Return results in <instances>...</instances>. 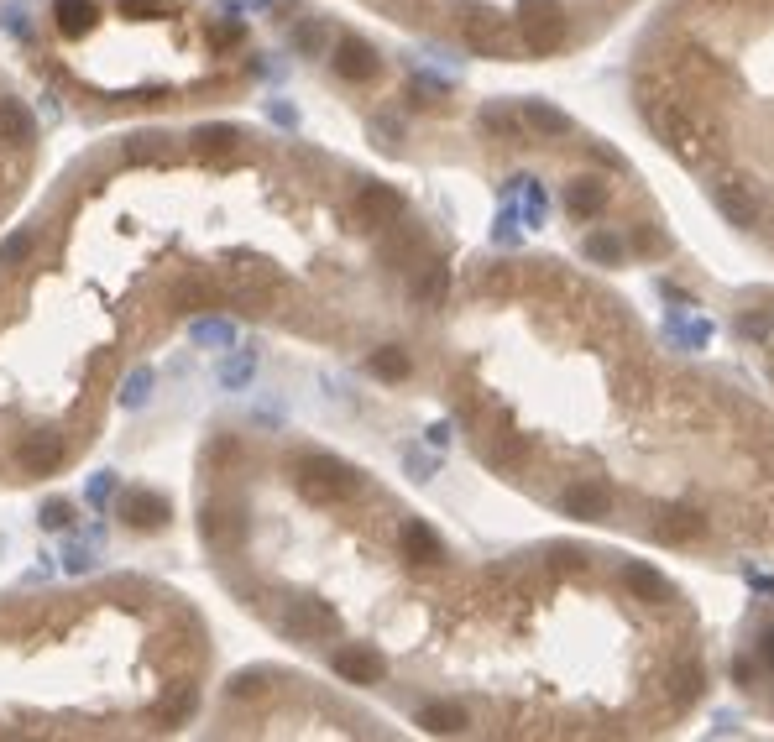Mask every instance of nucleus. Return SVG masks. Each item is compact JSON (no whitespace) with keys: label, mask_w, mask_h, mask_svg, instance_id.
<instances>
[{"label":"nucleus","mask_w":774,"mask_h":742,"mask_svg":"<svg viewBox=\"0 0 774 742\" xmlns=\"http://www.w3.org/2000/svg\"><path fill=\"white\" fill-rule=\"evenodd\" d=\"M68 518H74V507H68V502H48V507H42V513H37V523L42 528H68Z\"/></svg>","instance_id":"obj_18"},{"label":"nucleus","mask_w":774,"mask_h":742,"mask_svg":"<svg viewBox=\"0 0 774 742\" xmlns=\"http://www.w3.org/2000/svg\"><path fill=\"white\" fill-rule=\"evenodd\" d=\"M450 408L492 476L696 565L774 560V403L581 267L466 272Z\"/></svg>","instance_id":"obj_1"},{"label":"nucleus","mask_w":774,"mask_h":742,"mask_svg":"<svg viewBox=\"0 0 774 742\" xmlns=\"http://www.w3.org/2000/svg\"><path fill=\"white\" fill-rule=\"evenodd\" d=\"M241 142H246L241 126H199V131H194V147H199L204 157H231Z\"/></svg>","instance_id":"obj_12"},{"label":"nucleus","mask_w":774,"mask_h":742,"mask_svg":"<svg viewBox=\"0 0 774 742\" xmlns=\"http://www.w3.org/2000/svg\"><path fill=\"white\" fill-rule=\"evenodd\" d=\"M95 0H53V21H58V32L63 37H84V32H95Z\"/></svg>","instance_id":"obj_11"},{"label":"nucleus","mask_w":774,"mask_h":742,"mask_svg":"<svg viewBox=\"0 0 774 742\" xmlns=\"http://www.w3.org/2000/svg\"><path fill=\"white\" fill-rule=\"evenodd\" d=\"M220 298H225V293H220L215 283H204V277H189V283H173L168 309H173V314H199V309H215Z\"/></svg>","instance_id":"obj_10"},{"label":"nucleus","mask_w":774,"mask_h":742,"mask_svg":"<svg viewBox=\"0 0 774 742\" xmlns=\"http://www.w3.org/2000/svg\"><path fill=\"white\" fill-rule=\"evenodd\" d=\"M194 706H199V690L194 685H178L163 706H157V722H168V727H184L189 716H194Z\"/></svg>","instance_id":"obj_13"},{"label":"nucleus","mask_w":774,"mask_h":742,"mask_svg":"<svg viewBox=\"0 0 774 742\" xmlns=\"http://www.w3.org/2000/svg\"><path fill=\"white\" fill-rule=\"evenodd\" d=\"M147 157H157V136H142L136 147H126V162H147Z\"/></svg>","instance_id":"obj_20"},{"label":"nucleus","mask_w":774,"mask_h":742,"mask_svg":"<svg viewBox=\"0 0 774 742\" xmlns=\"http://www.w3.org/2000/svg\"><path fill=\"white\" fill-rule=\"evenodd\" d=\"M89 565V549H68V570H84Z\"/></svg>","instance_id":"obj_24"},{"label":"nucleus","mask_w":774,"mask_h":742,"mask_svg":"<svg viewBox=\"0 0 774 742\" xmlns=\"http://www.w3.org/2000/svg\"><path fill=\"white\" fill-rule=\"evenodd\" d=\"M121 11L126 16H163L168 6H163V0H121Z\"/></svg>","instance_id":"obj_19"},{"label":"nucleus","mask_w":774,"mask_h":742,"mask_svg":"<svg viewBox=\"0 0 774 742\" xmlns=\"http://www.w3.org/2000/svg\"><path fill=\"white\" fill-rule=\"evenodd\" d=\"M199 533L204 544L220 549V554H236L246 544V533H252V507H246V497L236 492H220L199 507Z\"/></svg>","instance_id":"obj_5"},{"label":"nucleus","mask_w":774,"mask_h":742,"mask_svg":"<svg viewBox=\"0 0 774 742\" xmlns=\"http://www.w3.org/2000/svg\"><path fill=\"white\" fill-rule=\"evenodd\" d=\"M722 324L738 351V366L774 403V283H748L722 298Z\"/></svg>","instance_id":"obj_4"},{"label":"nucleus","mask_w":774,"mask_h":742,"mask_svg":"<svg viewBox=\"0 0 774 742\" xmlns=\"http://www.w3.org/2000/svg\"><path fill=\"white\" fill-rule=\"evenodd\" d=\"M262 690H267V675H262V669H252V675H236L225 695H231V701H257Z\"/></svg>","instance_id":"obj_17"},{"label":"nucleus","mask_w":774,"mask_h":742,"mask_svg":"<svg viewBox=\"0 0 774 742\" xmlns=\"http://www.w3.org/2000/svg\"><path fill=\"white\" fill-rule=\"evenodd\" d=\"M0 142L6 147H32L37 142V121L21 100H0Z\"/></svg>","instance_id":"obj_9"},{"label":"nucleus","mask_w":774,"mask_h":742,"mask_svg":"<svg viewBox=\"0 0 774 742\" xmlns=\"http://www.w3.org/2000/svg\"><path fill=\"white\" fill-rule=\"evenodd\" d=\"M727 685L743 695L748 711L774 722V581H764L733 628L727 643Z\"/></svg>","instance_id":"obj_3"},{"label":"nucleus","mask_w":774,"mask_h":742,"mask_svg":"<svg viewBox=\"0 0 774 742\" xmlns=\"http://www.w3.org/2000/svg\"><path fill=\"white\" fill-rule=\"evenodd\" d=\"M241 42H246V27H241V21H210V48H215V53H236Z\"/></svg>","instance_id":"obj_15"},{"label":"nucleus","mask_w":774,"mask_h":742,"mask_svg":"<svg viewBox=\"0 0 774 742\" xmlns=\"http://www.w3.org/2000/svg\"><path fill=\"white\" fill-rule=\"evenodd\" d=\"M628 105L717 220L774 262V0H659Z\"/></svg>","instance_id":"obj_2"},{"label":"nucleus","mask_w":774,"mask_h":742,"mask_svg":"<svg viewBox=\"0 0 774 742\" xmlns=\"http://www.w3.org/2000/svg\"><path fill=\"white\" fill-rule=\"evenodd\" d=\"M27 257H32V236H27V230H16V236L0 241V267H21Z\"/></svg>","instance_id":"obj_16"},{"label":"nucleus","mask_w":774,"mask_h":742,"mask_svg":"<svg viewBox=\"0 0 774 742\" xmlns=\"http://www.w3.org/2000/svg\"><path fill=\"white\" fill-rule=\"evenodd\" d=\"M293 48L304 58H325V27L320 21H299V27H293Z\"/></svg>","instance_id":"obj_14"},{"label":"nucleus","mask_w":774,"mask_h":742,"mask_svg":"<svg viewBox=\"0 0 774 742\" xmlns=\"http://www.w3.org/2000/svg\"><path fill=\"white\" fill-rule=\"evenodd\" d=\"M147 382H152V377H147V371H136V377H131V392H121V398H126V403H142V392H147Z\"/></svg>","instance_id":"obj_21"},{"label":"nucleus","mask_w":774,"mask_h":742,"mask_svg":"<svg viewBox=\"0 0 774 742\" xmlns=\"http://www.w3.org/2000/svg\"><path fill=\"white\" fill-rule=\"evenodd\" d=\"M330 63H335V74L346 79V84H372V79L382 74L377 48H372V42H361V37H340L335 53H330Z\"/></svg>","instance_id":"obj_7"},{"label":"nucleus","mask_w":774,"mask_h":742,"mask_svg":"<svg viewBox=\"0 0 774 742\" xmlns=\"http://www.w3.org/2000/svg\"><path fill=\"white\" fill-rule=\"evenodd\" d=\"M116 513H121V523L136 528V533H157V528L168 523V497H163V492H147V486H131V492H121Z\"/></svg>","instance_id":"obj_6"},{"label":"nucleus","mask_w":774,"mask_h":742,"mask_svg":"<svg viewBox=\"0 0 774 742\" xmlns=\"http://www.w3.org/2000/svg\"><path fill=\"white\" fill-rule=\"evenodd\" d=\"M246 371H252V361H246V356H241V361H231V366H225V382H241Z\"/></svg>","instance_id":"obj_22"},{"label":"nucleus","mask_w":774,"mask_h":742,"mask_svg":"<svg viewBox=\"0 0 774 742\" xmlns=\"http://www.w3.org/2000/svg\"><path fill=\"white\" fill-rule=\"evenodd\" d=\"M199 340H225V324H199Z\"/></svg>","instance_id":"obj_23"},{"label":"nucleus","mask_w":774,"mask_h":742,"mask_svg":"<svg viewBox=\"0 0 774 742\" xmlns=\"http://www.w3.org/2000/svg\"><path fill=\"white\" fill-rule=\"evenodd\" d=\"M16 460H21V471H27V476H53L63 466V439L58 434H32V439H21V445H16Z\"/></svg>","instance_id":"obj_8"}]
</instances>
